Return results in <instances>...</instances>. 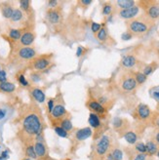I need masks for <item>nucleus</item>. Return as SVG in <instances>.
Masks as SVG:
<instances>
[{
    "label": "nucleus",
    "instance_id": "obj_1",
    "mask_svg": "<svg viewBox=\"0 0 159 160\" xmlns=\"http://www.w3.org/2000/svg\"><path fill=\"white\" fill-rule=\"evenodd\" d=\"M43 117L41 110L36 105L25 106L20 113V129L18 137L23 145L34 142V139L42 133Z\"/></svg>",
    "mask_w": 159,
    "mask_h": 160
},
{
    "label": "nucleus",
    "instance_id": "obj_2",
    "mask_svg": "<svg viewBox=\"0 0 159 160\" xmlns=\"http://www.w3.org/2000/svg\"><path fill=\"white\" fill-rule=\"evenodd\" d=\"M152 21H150L146 16L140 18H135L133 20L126 22L127 31L133 36H141L146 34L150 28Z\"/></svg>",
    "mask_w": 159,
    "mask_h": 160
},
{
    "label": "nucleus",
    "instance_id": "obj_3",
    "mask_svg": "<svg viewBox=\"0 0 159 160\" xmlns=\"http://www.w3.org/2000/svg\"><path fill=\"white\" fill-rule=\"evenodd\" d=\"M37 56L36 51L31 47H22L16 46L13 47V51L11 52V57L13 62L16 63H22L25 62H29L32 59Z\"/></svg>",
    "mask_w": 159,
    "mask_h": 160
},
{
    "label": "nucleus",
    "instance_id": "obj_4",
    "mask_svg": "<svg viewBox=\"0 0 159 160\" xmlns=\"http://www.w3.org/2000/svg\"><path fill=\"white\" fill-rule=\"evenodd\" d=\"M52 57L53 56L51 54H47V55H41V56H36L34 59L31 60L27 67L32 69L33 71H44L47 69L52 62Z\"/></svg>",
    "mask_w": 159,
    "mask_h": 160
},
{
    "label": "nucleus",
    "instance_id": "obj_5",
    "mask_svg": "<svg viewBox=\"0 0 159 160\" xmlns=\"http://www.w3.org/2000/svg\"><path fill=\"white\" fill-rule=\"evenodd\" d=\"M138 84L134 78L133 72H124L119 78V87L126 93H131L136 90Z\"/></svg>",
    "mask_w": 159,
    "mask_h": 160
},
{
    "label": "nucleus",
    "instance_id": "obj_6",
    "mask_svg": "<svg viewBox=\"0 0 159 160\" xmlns=\"http://www.w3.org/2000/svg\"><path fill=\"white\" fill-rule=\"evenodd\" d=\"M111 148V139L107 135H102L95 147V154L100 158H104Z\"/></svg>",
    "mask_w": 159,
    "mask_h": 160
},
{
    "label": "nucleus",
    "instance_id": "obj_7",
    "mask_svg": "<svg viewBox=\"0 0 159 160\" xmlns=\"http://www.w3.org/2000/svg\"><path fill=\"white\" fill-rule=\"evenodd\" d=\"M139 4L146 12V17L150 21H155L159 19V2L156 1H140Z\"/></svg>",
    "mask_w": 159,
    "mask_h": 160
},
{
    "label": "nucleus",
    "instance_id": "obj_8",
    "mask_svg": "<svg viewBox=\"0 0 159 160\" xmlns=\"http://www.w3.org/2000/svg\"><path fill=\"white\" fill-rule=\"evenodd\" d=\"M93 135V130L90 127L81 128V129H77L76 132L73 133L72 138H71V149L74 150L78 147L80 142H84L88 138H90Z\"/></svg>",
    "mask_w": 159,
    "mask_h": 160
},
{
    "label": "nucleus",
    "instance_id": "obj_9",
    "mask_svg": "<svg viewBox=\"0 0 159 160\" xmlns=\"http://www.w3.org/2000/svg\"><path fill=\"white\" fill-rule=\"evenodd\" d=\"M67 109H66L65 106L61 105V103L56 105L53 111L49 114V118H50V121H51L53 127L60 126L62 120L67 118Z\"/></svg>",
    "mask_w": 159,
    "mask_h": 160
},
{
    "label": "nucleus",
    "instance_id": "obj_10",
    "mask_svg": "<svg viewBox=\"0 0 159 160\" xmlns=\"http://www.w3.org/2000/svg\"><path fill=\"white\" fill-rule=\"evenodd\" d=\"M89 124L91 126V129L94 130V140H97L98 138L100 139L102 137V134L104 133V123L102 121V118L97 115L96 113L91 112L89 115Z\"/></svg>",
    "mask_w": 159,
    "mask_h": 160
},
{
    "label": "nucleus",
    "instance_id": "obj_11",
    "mask_svg": "<svg viewBox=\"0 0 159 160\" xmlns=\"http://www.w3.org/2000/svg\"><path fill=\"white\" fill-rule=\"evenodd\" d=\"M34 150L37 158H46L48 156V148L44 142V137H43V133L38 134L35 139H34Z\"/></svg>",
    "mask_w": 159,
    "mask_h": 160
},
{
    "label": "nucleus",
    "instance_id": "obj_12",
    "mask_svg": "<svg viewBox=\"0 0 159 160\" xmlns=\"http://www.w3.org/2000/svg\"><path fill=\"white\" fill-rule=\"evenodd\" d=\"M135 118H137L139 121L147 122L152 118V110L145 103H140L135 110Z\"/></svg>",
    "mask_w": 159,
    "mask_h": 160
},
{
    "label": "nucleus",
    "instance_id": "obj_13",
    "mask_svg": "<svg viewBox=\"0 0 159 160\" xmlns=\"http://www.w3.org/2000/svg\"><path fill=\"white\" fill-rule=\"evenodd\" d=\"M86 106L93 113H96L102 119L106 118V116H107V108L105 107H102L96 99H90L88 102H87Z\"/></svg>",
    "mask_w": 159,
    "mask_h": 160
},
{
    "label": "nucleus",
    "instance_id": "obj_14",
    "mask_svg": "<svg viewBox=\"0 0 159 160\" xmlns=\"http://www.w3.org/2000/svg\"><path fill=\"white\" fill-rule=\"evenodd\" d=\"M34 39H35L34 31L32 29L27 28L25 30H22V34L21 36V39L19 40V46L29 47L34 42Z\"/></svg>",
    "mask_w": 159,
    "mask_h": 160
},
{
    "label": "nucleus",
    "instance_id": "obj_15",
    "mask_svg": "<svg viewBox=\"0 0 159 160\" xmlns=\"http://www.w3.org/2000/svg\"><path fill=\"white\" fill-rule=\"evenodd\" d=\"M139 13H140V6H138V5H135L131 8H128V9L118 11L119 17L121 19L127 20V21L135 19L139 15Z\"/></svg>",
    "mask_w": 159,
    "mask_h": 160
},
{
    "label": "nucleus",
    "instance_id": "obj_16",
    "mask_svg": "<svg viewBox=\"0 0 159 160\" xmlns=\"http://www.w3.org/2000/svg\"><path fill=\"white\" fill-rule=\"evenodd\" d=\"M112 126H113V129L119 133V134H121L123 136V134L125 132H127L129 129V122L127 121L126 119L124 118H120V117H115L113 119V121H112Z\"/></svg>",
    "mask_w": 159,
    "mask_h": 160
},
{
    "label": "nucleus",
    "instance_id": "obj_17",
    "mask_svg": "<svg viewBox=\"0 0 159 160\" xmlns=\"http://www.w3.org/2000/svg\"><path fill=\"white\" fill-rule=\"evenodd\" d=\"M62 18V11L59 8H55V9H48L46 12V19L52 25H58L61 22Z\"/></svg>",
    "mask_w": 159,
    "mask_h": 160
},
{
    "label": "nucleus",
    "instance_id": "obj_18",
    "mask_svg": "<svg viewBox=\"0 0 159 160\" xmlns=\"http://www.w3.org/2000/svg\"><path fill=\"white\" fill-rule=\"evenodd\" d=\"M29 92H30V95L31 97L33 98V100L39 103H43L45 102V100H46V96H45V93L43 92V90H41L40 88H37V87H32L29 89Z\"/></svg>",
    "mask_w": 159,
    "mask_h": 160
},
{
    "label": "nucleus",
    "instance_id": "obj_19",
    "mask_svg": "<svg viewBox=\"0 0 159 160\" xmlns=\"http://www.w3.org/2000/svg\"><path fill=\"white\" fill-rule=\"evenodd\" d=\"M123 159V152L120 148H111L110 150L106 155V160H122Z\"/></svg>",
    "mask_w": 159,
    "mask_h": 160
},
{
    "label": "nucleus",
    "instance_id": "obj_20",
    "mask_svg": "<svg viewBox=\"0 0 159 160\" xmlns=\"http://www.w3.org/2000/svg\"><path fill=\"white\" fill-rule=\"evenodd\" d=\"M137 63H138V61L133 55H127L121 60V66L124 68H133Z\"/></svg>",
    "mask_w": 159,
    "mask_h": 160
},
{
    "label": "nucleus",
    "instance_id": "obj_21",
    "mask_svg": "<svg viewBox=\"0 0 159 160\" xmlns=\"http://www.w3.org/2000/svg\"><path fill=\"white\" fill-rule=\"evenodd\" d=\"M114 4L116 8H118L119 11H120V10H125V9H128V8L135 6L137 4V2L134 1V0H117V1L114 2Z\"/></svg>",
    "mask_w": 159,
    "mask_h": 160
},
{
    "label": "nucleus",
    "instance_id": "obj_22",
    "mask_svg": "<svg viewBox=\"0 0 159 160\" xmlns=\"http://www.w3.org/2000/svg\"><path fill=\"white\" fill-rule=\"evenodd\" d=\"M14 12V8L9 2H5L1 5V14L5 19L10 20Z\"/></svg>",
    "mask_w": 159,
    "mask_h": 160
},
{
    "label": "nucleus",
    "instance_id": "obj_23",
    "mask_svg": "<svg viewBox=\"0 0 159 160\" xmlns=\"http://www.w3.org/2000/svg\"><path fill=\"white\" fill-rule=\"evenodd\" d=\"M20 4V9L23 12L26 13L27 16H32L33 14V11H32V8H31V2L28 1V0H22V1L19 2Z\"/></svg>",
    "mask_w": 159,
    "mask_h": 160
},
{
    "label": "nucleus",
    "instance_id": "obj_24",
    "mask_svg": "<svg viewBox=\"0 0 159 160\" xmlns=\"http://www.w3.org/2000/svg\"><path fill=\"white\" fill-rule=\"evenodd\" d=\"M122 137L129 145H135L138 142V135L132 130H128L127 132H125Z\"/></svg>",
    "mask_w": 159,
    "mask_h": 160
},
{
    "label": "nucleus",
    "instance_id": "obj_25",
    "mask_svg": "<svg viewBox=\"0 0 159 160\" xmlns=\"http://www.w3.org/2000/svg\"><path fill=\"white\" fill-rule=\"evenodd\" d=\"M146 147H147V156H153L157 153L158 151V145L157 143L152 140V141H148L147 143H146Z\"/></svg>",
    "mask_w": 159,
    "mask_h": 160
},
{
    "label": "nucleus",
    "instance_id": "obj_26",
    "mask_svg": "<svg viewBox=\"0 0 159 160\" xmlns=\"http://www.w3.org/2000/svg\"><path fill=\"white\" fill-rule=\"evenodd\" d=\"M25 155H26V157H28V158L32 159V160L37 159L35 150H34L33 142H30V143H27V145H25Z\"/></svg>",
    "mask_w": 159,
    "mask_h": 160
},
{
    "label": "nucleus",
    "instance_id": "obj_27",
    "mask_svg": "<svg viewBox=\"0 0 159 160\" xmlns=\"http://www.w3.org/2000/svg\"><path fill=\"white\" fill-rule=\"evenodd\" d=\"M22 34V29L21 28H11L8 31V36H9V38H11V40H13L14 42L19 41L21 39Z\"/></svg>",
    "mask_w": 159,
    "mask_h": 160
},
{
    "label": "nucleus",
    "instance_id": "obj_28",
    "mask_svg": "<svg viewBox=\"0 0 159 160\" xmlns=\"http://www.w3.org/2000/svg\"><path fill=\"white\" fill-rule=\"evenodd\" d=\"M96 37H97V40H98L99 42H101V43H107V40L109 39L107 29L106 28H102L100 29L99 32L96 34Z\"/></svg>",
    "mask_w": 159,
    "mask_h": 160
},
{
    "label": "nucleus",
    "instance_id": "obj_29",
    "mask_svg": "<svg viewBox=\"0 0 159 160\" xmlns=\"http://www.w3.org/2000/svg\"><path fill=\"white\" fill-rule=\"evenodd\" d=\"M16 90V85L12 82H3L0 83V92L2 93H13Z\"/></svg>",
    "mask_w": 159,
    "mask_h": 160
},
{
    "label": "nucleus",
    "instance_id": "obj_30",
    "mask_svg": "<svg viewBox=\"0 0 159 160\" xmlns=\"http://www.w3.org/2000/svg\"><path fill=\"white\" fill-rule=\"evenodd\" d=\"M23 17H25V13H23L21 9H14V12H13V15H12L10 21L12 22H21L23 20Z\"/></svg>",
    "mask_w": 159,
    "mask_h": 160
},
{
    "label": "nucleus",
    "instance_id": "obj_31",
    "mask_svg": "<svg viewBox=\"0 0 159 160\" xmlns=\"http://www.w3.org/2000/svg\"><path fill=\"white\" fill-rule=\"evenodd\" d=\"M60 126L62 128L63 130H66L68 133V135H69V133H71V131H72V129H73L72 123H71L70 119L67 118V117L62 120V121L61 122V124H60Z\"/></svg>",
    "mask_w": 159,
    "mask_h": 160
},
{
    "label": "nucleus",
    "instance_id": "obj_32",
    "mask_svg": "<svg viewBox=\"0 0 159 160\" xmlns=\"http://www.w3.org/2000/svg\"><path fill=\"white\" fill-rule=\"evenodd\" d=\"M158 68V65L156 62H152V63H149V65L146 66L144 68V69H142V73H144L146 76H148L150 75L152 72H154L155 69Z\"/></svg>",
    "mask_w": 159,
    "mask_h": 160
},
{
    "label": "nucleus",
    "instance_id": "obj_33",
    "mask_svg": "<svg viewBox=\"0 0 159 160\" xmlns=\"http://www.w3.org/2000/svg\"><path fill=\"white\" fill-rule=\"evenodd\" d=\"M133 75H134V78L135 80H136V82L138 85H142L144 84L147 79V76H146L142 72H141V71H137V72H133Z\"/></svg>",
    "mask_w": 159,
    "mask_h": 160
},
{
    "label": "nucleus",
    "instance_id": "obj_34",
    "mask_svg": "<svg viewBox=\"0 0 159 160\" xmlns=\"http://www.w3.org/2000/svg\"><path fill=\"white\" fill-rule=\"evenodd\" d=\"M134 150L136 153H147L146 143H144L142 142H137L134 145Z\"/></svg>",
    "mask_w": 159,
    "mask_h": 160
},
{
    "label": "nucleus",
    "instance_id": "obj_35",
    "mask_svg": "<svg viewBox=\"0 0 159 160\" xmlns=\"http://www.w3.org/2000/svg\"><path fill=\"white\" fill-rule=\"evenodd\" d=\"M113 8L114 6L112 5L111 2H107L104 6H102V13L104 16H109L112 14L113 12Z\"/></svg>",
    "mask_w": 159,
    "mask_h": 160
},
{
    "label": "nucleus",
    "instance_id": "obj_36",
    "mask_svg": "<svg viewBox=\"0 0 159 160\" xmlns=\"http://www.w3.org/2000/svg\"><path fill=\"white\" fill-rule=\"evenodd\" d=\"M54 130H55L56 134H57L58 136H60L61 138H67L68 137V133L66 130H63L61 126L54 127Z\"/></svg>",
    "mask_w": 159,
    "mask_h": 160
},
{
    "label": "nucleus",
    "instance_id": "obj_37",
    "mask_svg": "<svg viewBox=\"0 0 159 160\" xmlns=\"http://www.w3.org/2000/svg\"><path fill=\"white\" fill-rule=\"evenodd\" d=\"M17 80H18V82L22 86H23V87H27L29 85L28 81L27 80V78H26V76H25V74H23V73L20 72L19 74H17Z\"/></svg>",
    "mask_w": 159,
    "mask_h": 160
},
{
    "label": "nucleus",
    "instance_id": "obj_38",
    "mask_svg": "<svg viewBox=\"0 0 159 160\" xmlns=\"http://www.w3.org/2000/svg\"><path fill=\"white\" fill-rule=\"evenodd\" d=\"M30 79L32 80V82L34 83L39 82L41 80V73L39 72V71H32V72L30 73Z\"/></svg>",
    "mask_w": 159,
    "mask_h": 160
},
{
    "label": "nucleus",
    "instance_id": "obj_39",
    "mask_svg": "<svg viewBox=\"0 0 159 160\" xmlns=\"http://www.w3.org/2000/svg\"><path fill=\"white\" fill-rule=\"evenodd\" d=\"M102 28V27L100 25V23H97V22H92V25H91V30H92V32L95 34H97Z\"/></svg>",
    "mask_w": 159,
    "mask_h": 160
},
{
    "label": "nucleus",
    "instance_id": "obj_40",
    "mask_svg": "<svg viewBox=\"0 0 159 160\" xmlns=\"http://www.w3.org/2000/svg\"><path fill=\"white\" fill-rule=\"evenodd\" d=\"M147 153H136L133 156L132 160H147Z\"/></svg>",
    "mask_w": 159,
    "mask_h": 160
},
{
    "label": "nucleus",
    "instance_id": "obj_41",
    "mask_svg": "<svg viewBox=\"0 0 159 160\" xmlns=\"http://www.w3.org/2000/svg\"><path fill=\"white\" fill-rule=\"evenodd\" d=\"M54 108H55V100L54 99H50L48 101V102H47V108H48V113L49 114L53 111Z\"/></svg>",
    "mask_w": 159,
    "mask_h": 160
},
{
    "label": "nucleus",
    "instance_id": "obj_42",
    "mask_svg": "<svg viewBox=\"0 0 159 160\" xmlns=\"http://www.w3.org/2000/svg\"><path fill=\"white\" fill-rule=\"evenodd\" d=\"M7 81V73L4 69L0 71V83H3Z\"/></svg>",
    "mask_w": 159,
    "mask_h": 160
},
{
    "label": "nucleus",
    "instance_id": "obj_43",
    "mask_svg": "<svg viewBox=\"0 0 159 160\" xmlns=\"http://www.w3.org/2000/svg\"><path fill=\"white\" fill-rule=\"evenodd\" d=\"M58 4H59V2L56 1V0H50V1H48L49 9H55V8H58Z\"/></svg>",
    "mask_w": 159,
    "mask_h": 160
},
{
    "label": "nucleus",
    "instance_id": "obj_44",
    "mask_svg": "<svg viewBox=\"0 0 159 160\" xmlns=\"http://www.w3.org/2000/svg\"><path fill=\"white\" fill-rule=\"evenodd\" d=\"M121 38H122V40H125V41H127V40L132 39V38H133V35H132L130 32H128V31H126V32L122 33Z\"/></svg>",
    "mask_w": 159,
    "mask_h": 160
},
{
    "label": "nucleus",
    "instance_id": "obj_45",
    "mask_svg": "<svg viewBox=\"0 0 159 160\" xmlns=\"http://www.w3.org/2000/svg\"><path fill=\"white\" fill-rule=\"evenodd\" d=\"M79 3L82 4V6L87 7V6L91 5V4L93 3V1H91V0H81V1H79Z\"/></svg>",
    "mask_w": 159,
    "mask_h": 160
},
{
    "label": "nucleus",
    "instance_id": "obj_46",
    "mask_svg": "<svg viewBox=\"0 0 159 160\" xmlns=\"http://www.w3.org/2000/svg\"><path fill=\"white\" fill-rule=\"evenodd\" d=\"M83 53H84V49H83V48H82L81 46H79V47L77 48V51H76V56L79 58V57H81Z\"/></svg>",
    "mask_w": 159,
    "mask_h": 160
},
{
    "label": "nucleus",
    "instance_id": "obj_47",
    "mask_svg": "<svg viewBox=\"0 0 159 160\" xmlns=\"http://www.w3.org/2000/svg\"><path fill=\"white\" fill-rule=\"evenodd\" d=\"M153 122H154V125L156 126V128L159 130V115H157V116L153 119Z\"/></svg>",
    "mask_w": 159,
    "mask_h": 160
},
{
    "label": "nucleus",
    "instance_id": "obj_48",
    "mask_svg": "<svg viewBox=\"0 0 159 160\" xmlns=\"http://www.w3.org/2000/svg\"><path fill=\"white\" fill-rule=\"evenodd\" d=\"M157 145H158V147H159V131L155 134V137H154V140H153Z\"/></svg>",
    "mask_w": 159,
    "mask_h": 160
},
{
    "label": "nucleus",
    "instance_id": "obj_49",
    "mask_svg": "<svg viewBox=\"0 0 159 160\" xmlns=\"http://www.w3.org/2000/svg\"><path fill=\"white\" fill-rule=\"evenodd\" d=\"M4 116H5V111H4L3 109L0 108V120L3 119V118H4Z\"/></svg>",
    "mask_w": 159,
    "mask_h": 160
},
{
    "label": "nucleus",
    "instance_id": "obj_50",
    "mask_svg": "<svg viewBox=\"0 0 159 160\" xmlns=\"http://www.w3.org/2000/svg\"><path fill=\"white\" fill-rule=\"evenodd\" d=\"M153 98H154L156 101H159V91L153 93Z\"/></svg>",
    "mask_w": 159,
    "mask_h": 160
},
{
    "label": "nucleus",
    "instance_id": "obj_51",
    "mask_svg": "<svg viewBox=\"0 0 159 160\" xmlns=\"http://www.w3.org/2000/svg\"><path fill=\"white\" fill-rule=\"evenodd\" d=\"M22 160H32V159H30V158H28V157H23Z\"/></svg>",
    "mask_w": 159,
    "mask_h": 160
},
{
    "label": "nucleus",
    "instance_id": "obj_52",
    "mask_svg": "<svg viewBox=\"0 0 159 160\" xmlns=\"http://www.w3.org/2000/svg\"><path fill=\"white\" fill-rule=\"evenodd\" d=\"M156 155H157V157L159 158V149H158V151H157V153H156Z\"/></svg>",
    "mask_w": 159,
    "mask_h": 160
},
{
    "label": "nucleus",
    "instance_id": "obj_53",
    "mask_svg": "<svg viewBox=\"0 0 159 160\" xmlns=\"http://www.w3.org/2000/svg\"><path fill=\"white\" fill-rule=\"evenodd\" d=\"M2 70V68H1V65H0V71H1Z\"/></svg>",
    "mask_w": 159,
    "mask_h": 160
}]
</instances>
